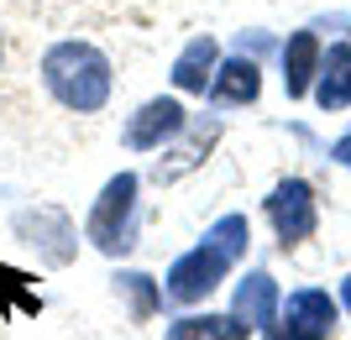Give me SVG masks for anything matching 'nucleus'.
I'll use <instances>...</instances> for the list:
<instances>
[{
	"label": "nucleus",
	"instance_id": "ddd939ff",
	"mask_svg": "<svg viewBox=\"0 0 351 340\" xmlns=\"http://www.w3.org/2000/svg\"><path fill=\"white\" fill-rule=\"evenodd\" d=\"M126 293H132V314L136 319H147L152 314V278H142V272H126V278H116Z\"/></svg>",
	"mask_w": 351,
	"mask_h": 340
},
{
	"label": "nucleus",
	"instance_id": "f8f14e48",
	"mask_svg": "<svg viewBox=\"0 0 351 340\" xmlns=\"http://www.w3.org/2000/svg\"><path fill=\"white\" fill-rule=\"evenodd\" d=\"M168 335L173 340H189V335H247V325H236V319H178Z\"/></svg>",
	"mask_w": 351,
	"mask_h": 340
},
{
	"label": "nucleus",
	"instance_id": "9d476101",
	"mask_svg": "<svg viewBox=\"0 0 351 340\" xmlns=\"http://www.w3.org/2000/svg\"><path fill=\"white\" fill-rule=\"evenodd\" d=\"M257 89H263L257 63H252V58H231L215 79H210V100H215V105H252V100H257Z\"/></svg>",
	"mask_w": 351,
	"mask_h": 340
},
{
	"label": "nucleus",
	"instance_id": "f257e3e1",
	"mask_svg": "<svg viewBox=\"0 0 351 340\" xmlns=\"http://www.w3.org/2000/svg\"><path fill=\"white\" fill-rule=\"evenodd\" d=\"M43 84L58 105L89 116L110 100V58L95 42H53L43 53Z\"/></svg>",
	"mask_w": 351,
	"mask_h": 340
},
{
	"label": "nucleus",
	"instance_id": "7ed1b4c3",
	"mask_svg": "<svg viewBox=\"0 0 351 340\" xmlns=\"http://www.w3.org/2000/svg\"><path fill=\"white\" fill-rule=\"evenodd\" d=\"M231 262H236V252H231V246H220L215 236H205V246L184 252L173 267H168V298H178V304H194V298L215 293Z\"/></svg>",
	"mask_w": 351,
	"mask_h": 340
},
{
	"label": "nucleus",
	"instance_id": "39448f33",
	"mask_svg": "<svg viewBox=\"0 0 351 340\" xmlns=\"http://www.w3.org/2000/svg\"><path fill=\"white\" fill-rule=\"evenodd\" d=\"M178 131H184V105H178V100H147L142 110L126 120V142H132L136 152L162 147V142L178 136Z\"/></svg>",
	"mask_w": 351,
	"mask_h": 340
},
{
	"label": "nucleus",
	"instance_id": "2eb2a0df",
	"mask_svg": "<svg viewBox=\"0 0 351 340\" xmlns=\"http://www.w3.org/2000/svg\"><path fill=\"white\" fill-rule=\"evenodd\" d=\"M346 309H351V278H346Z\"/></svg>",
	"mask_w": 351,
	"mask_h": 340
},
{
	"label": "nucleus",
	"instance_id": "9b49d317",
	"mask_svg": "<svg viewBox=\"0 0 351 340\" xmlns=\"http://www.w3.org/2000/svg\"><path fill=\"white\" fill-rule=\"evenodd\" d=\"M215 53H220L215 37H194L173 63V84L184 89V94H205V84L215 79Z\"/></svg>",
	"mask_w": 351,
	"mask_h": 340
},
{
	"label": "nucleus",
	"instance_id": "20e7f679",
	"mask_svg": "<svg viewBox=\"0 0 351 340\" xmlns=\"http://www.w3.org/2000/svg\"><path fill=\"white\" fill-rule=\"evenodd\" d=\"M267 220L278 231L283 246H299V241L315 236V189H309L304 178H283L273 199H267Z\"/></svg>",
	"mask_w": 351,
	"mask_h": 340
},
{
	"label": "nucleus",
	"instance_id": "0eeeda50",
	"mask_svg": "<svg viewBox=\"0 0 351 340\" xmlns=\"http://www.w3.org/2000/svg\"><path fill=\"white\" fill-rule=\"evenodd\" d=\"M236 319L247 330H278V283L267 272H247V283L236 288Z\"/></svg>",
	"mask_w": 351,
	"mask_h": 340
},
{
	"label": "nucleus",
	"instance_id": "4468645a",
	"mask_svg": "<svg viewBox=\"0 0 351 340\" xmlns=\"http://www.w3.org/2000/svg\"><path fill=\"white\" fill-rule=\"evenodd\" d=\"M330 157H336V163H341V168H351V136H341L336 147H330Z\"/></svg>",
	"mask_w": 351,
	"mask_h": 340
},
{
	"label": "nucleus",
	"instance_id": "6e6552de",
	"mask_svg": "<svg viewBox=\"0 0 351 340\" xmlns=\"http://www.w3.org/2000/svg\"><path fill=\"white\" fill-rule=\"evenodd\" d=\"M320 58H325V47L315 31H293L289 37V47H283V89H289V100L309 94L315 74H320Z\"/></svg>",
	"mask_w": 351,
	"mask_h": 340
},
{
	"label": "nucleus",
	"instance_id": "423d86ee",
	"mask_svg": "<svg viewBox=\"0 0 351 340\" xmlns=\"http://www.w3.org/2000/svg\"><path fill=\"white\" fill-rule=\"evenodd\" d=\"M336 304H330V293H320V288H304V293H293L289 304H283V325L289 335H330L336 330Z\"/></svg>",
	"mask_w": 351,
	"mask_h": 340
},
{
	"label": "nucleus",
	"instance_id": "1a4fd4ad",
	"mask_svg": "<svg viewBox=\"0 0 351 340\" xmlns=\"http://www.w3.org/2000/svg\"><path fill=\"white\" fill-rule=\"evenodd\" d=\"M315 100L320 110H346L351 105V47L336 42L320 58V84H315Z\"/></svg>",
	"mask_w": 351,
	"mask_h": 340
},
{
	"label": "nucleus",
	"instance_id": "f03ea898",
	"mask_svg": "<svg viewBox=\"0 0 351 340\" xmlns=\"http://www.w3.org/2000/svg\"><path fill=\"white\" fill-rule=\"evenodd\" d=\"M84 236L95 241L105 257L132 252V241H136V173H116L100 189V199H95V209H89Z\"/></svg>",
	"mask_w": 351,
	"mask_h": 340
}]
</instances>
